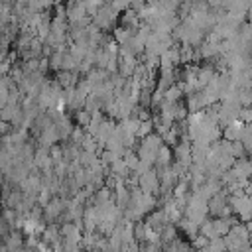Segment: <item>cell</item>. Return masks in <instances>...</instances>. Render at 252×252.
Instances as JSON below:
<instances>
[{
	"mask_svg": "<svg viewBox=\"0 0 252 252\" xmlns=\"http://www.w3.org/2000/svg\"><path fill=\"white\" fill-rule=\"evenodd\" d=\"M161 144H163V138L158 132H150L148 136H144V138H140L136 142L134 150H136V154H138L140 159H144V161H148V163L154 165L156 156H158V150H159Z\"/></svg>",
	"mask_w": 252,
	"mask_h": 252,
	"instance_id": "1",
	"label": "cell"
},
{
	"mask_svg": "<svg viewBox=\"0 0 252 252\" xmlns=\"http://www.w3.org/2000/svg\"><path fill=\"white\" fill-rule=\"evenodd\" d=\"M224 242H226V250H250L252 244L246 222H234L224 234Z\"/></svg>",
	"mask_w": 252,
	"mask_h": 252,
	"instance_id": "2",
	"label": "cell"
},
{
	"mask_svg": "<svg viewBox=\"0 0 252 252\" xmlns=\"http://www.w3.org/2000/svg\"><path fill=\"white\" fill-rule=\"evenodd\" d=\"M207 215H209L207 199H205V197H201L197 191H193V189H191L189 199H187V205H185V209H183V217H187V219L195 220L197 224H201V222L207 219Z\"/></svg>",
	"mask_w": 252,
	"mask_h": 252,
	"instance_id": "3",
	"label": "cell"
},
{
	"mask_svg": "<svg viewBox=\"0 0 252 252\" xmlns=\"http://www.w3.org/2000/svg\"><path fill=\"white\" fill-rule=\"evenodd\" d=\"M61 98H63V89L57 81H45L37 93V104L41 106V110L57 106Z\"/></svg>",
	"mask_w": 252,
	"mask_h": 252,
	"instance_id": "4",
	"label": "cell"
},
{
	"mask_svg": "<svg viewBox=\"0 0 252 252\" xmlns=\"http://www.w3.org/2000/svg\"><path fill=\"white\" fill-rule=\"evenodd\" d=\"M118 16H120V12L106 0L102 6H98V8L94 10V14L91 16V22H93L96 28H100V30H110V28H114Z\"/></svg>",
	"mask_w": 252,
	"mask_h": 252,
	"instance_id": "5",
	"label": "cell"
},
{
	"mask_svg": "<svg viewBox=\"0 0 252 252\" xmlns=\"http://www.w3.org/2000/svg\"><path fill=\"white\" fill-rule=\"evenodd\" d=\"M228 205L232 209V213L240 219V220H250L252 219V199L242 191H236V193H230L228 195Z\"/></svg>",
	"mask_w": 252,
	"mask_h": 252,
	"instance_id": "6",
	"label": "cell"
},
{
	"mask_svg": "<svg viewBox=\"0 0 252 252\" xmlns=\"http://www.w3.org/2000/svg\"><path fill=\"white\" fill-rule=\"evenodd\" d=\"M45 75L41 73V71H26L24 73V77L18 81V89L24 93V94H30V96H37V93H39V89H41V85L45 83V79H43Z\"/></svg>",
	"mask_w": 252,
	"mask_h": 252,
	"instance_id": "7",
	"label": "cell"
},
{
	"mask_svg": "<svg viewBox=\"0 0 252 252\" xmlns=\"http://www.w3.org/2000/svg\"><path fill=\"white\" fill-rule=\"evenodd\" d=\"M173 43H175V41H173L171 33H156V32H152L150 37H148L146 43H144V51L161 55V53H163L169 45H173Z\"/></svg>",
	"mask_w": 252,
	"mask_h": 252,
	"instance_id": "8",
	"label": "cell"
},
{
	"mask_svg": "<svg viewBox=\"0 0 252 252\" xmlns=\"http://www.w3.org/2000/svg\"><path fill=\"white\" fill-rule=\"evenodd\" d=\"M65 205H67V199L65 197H51L47 205H43V220H57L63 217V211H65Z\"/></svg>",
	"mask_w": 252,
	"mask_h": 252,
	"instance_id": "9",
	"label": "cell"
},
{
	"mask_svg": "<svg viewBox=\"0 0 252 252\" xmlns=\"http://www.w3.org/2000/svg\"><path fill=\"white\" fill-rule=\"evenodd\" d=\"M138 187H140L142 191L152 193V195L158 197V193H159V177H158V171L150 167L148 171L140 173V175H138Z\"/></svg>",
	"mask_w": 252,
	"mask_h": 252,
	"instance_id": "10",
	"label": "cell"
},
{
	"mask_svg": "<svg viewBox=\"0 0 252 252\" xmlns=\"http://www.w3.org/2000/svg\"><path fill=\"white\" fill-rule=\"evenodd\" d=\"M230 171L234 173V177L236 179H240V181H248V179H252V158L248 156H242V158H236L234 161H232V165H230Z\"/></svg>",
	"mask_w": 252,
	"mask_h": 252,
	"instance_id": "11",
	"label": "cell"
},
{
	"mask_svg": "<svg viewBox=\"0 0 252 252\" xmlns=\"http://www.w3.org/2000/svg\"><path fill=\"white\" fill-rule=\"evenodd\" d=\"M211 102H209V98H207V94H205V91L203 89H197V91H193V93H189V94H185V106H187V110L189 112H197V110H203L205 106H209Z\"/></svg>",
	"mask_w": 252,
	"mask_h": 252,
	"instance_id": "12",
	"label": "cell"
},
{
	"mask_svg": "<svg viewBox=\"0 0 252 252\" xmlns=\"http://www.w3.org/2000/svg\"><path fill=\"white\" fill-rule=\"evenodd\" d=\"M173 159L183 163L185 167L191 165V140L189 138H181L175 146H173Z\"/></svg>",
	"mask_w": 252,
	"mask_h": 252,
	"instance_id": "13",
	"label": "cell"
},
{
	"mask_svg": "<svg viewBox=\"0 0 252 252\" xmlns=\"http://www.w3.org/2000/svg\"><path fill=\"white\" fill-rule=\"evenodd\" d=\"M177 65H181V51H179V43H173L159 55V67H177Z\"/></svg>",
	"mask_w": 252,
	"mask_h": 252,
	"instance_id": "14",
	"label": "cell"
},
{
	"mask_svg": "<svg viewBox=\"0 0 252 252\" xmlns=\"http://www.w3.org/2000/svg\"><path fill=\"white\" fill-rule=\"evenodd\" d=\"M242 134H244V122L238 120V118L232 120V122H228V124H224V126H220V136H222L224 140H228V142L240 140Z\"/></svg>",
	"mask_w": 252,
	"mask_h": 252,
	"instance_id": "15",
	"label": "cell"
},
{
	"mask_svg": "<svg viewBox=\"0 0 252 252\" xmlns=\"http://www.w3.org/2000/svg\"><path fill=\"white\" fill-rule=\"evenodd\" d=\"M33 165H35L39 171L53 169V159H51V156H49V148L39 146V148L33 150Z\"/></svg>",
	"mask_w": 252,
	"mask_h": 252,
	"instance_id": "16",
	"label": "cell"
},
{
	"mask_svg": "<svg viewBox=\"0 0 252 252\" xmlns=\"http://www.w3.org/2000/svg\"><path fill=\"white\" fill-rule=\"evenodd\" d=\"M159 73H158V79H156V87H159V89H167V87H171L173 83H177V69L175 67H159L158 69Z\"/></svg>",
	"mask_w": 252,
	"mask_h": 252,
	"instance_id": "17",
	"label": "cell"
},
{
	"mask_svg": "<svg viewBox=\"0 0 252 252\" xmlns=\"http://www.w3.org/2000/svg\"><path fill=\"white\" fill-rule=\"evenodd\" d=\"M114 128H116V122H114L112 118H104V120L100 122L98 130H96V134H94V140H96V144H98V148H100V150L104 148L106 140H108V138L112 136Z\"/></svg>",
	"mask_w": 252,
	"mask_h": 252,
	"instance_id": "18",
	"label": "cell"
},
{
	"mask_svg": "<svg viewBox=\"0 0 252 252\" xmlns=\"http://www.w3.org/2000/svg\"><path fill=\"white\" fill-rule=\"evenodd\" d=\"M41 238L49 244V246H53V248H61V232H59V224H53V222H49L47 226H43V230H41Z\"/></svg>",
	"mask_w": 252,
	"mask_h": 252,
	"instance_id": "19",
	"label": "cell"
},
{
	"mask_svg": "<svg viewBox=\"0 0 252 252\" xmlns=\"http://www.w3.org/2000/svg\"><path fill=\"white\" fill-rule=\"evenodd\" d=\"M138 57H132V55H120L118 57V67H116V71L122 75V77H132L134 75V69H136V65H138Z\"/></svg>",
	"mask_w": 252,
	"mask_h": 252,
	"instance_id": "20",
	"label": "cell"
},
{
	"mask_svg": "<svg viewBox=\"0 0 252 252\" xmlns=\"http://www.w3.org/2000/svg\"><path fill=\"white\" fill-rule=\"evenodd\" d=\"M169 220H167V215H165V211H163V207L161 209H154V211H150L148 213V217H146V224L152 228V230H159L163 224H167Z\"/></svg>",
	"mask_w": 252,
	"mask_h": 252,
	"instance_id": "21",
	"label": "cell"
},
{
	"mask_svg": "<svg viewBox=\"0 0 252 252\" xmlns=\"http://www.w3.org/2000/svg\"><path fill=\"white\" fill-rule=\"evenodd\" d=\"M65 10H67V20H69V22H75V20H81V18L89 16V14H87V8H85V2L69 0L67 6H65Z\"/></svg>",
	"mask_w": 252,
	"mask_h": 252,
	"instance_id": "22",
	"label": "cell"
},
{
	"mask_svg": "<svg viewBox=\"0 0 252 252\" xmlns=\"http://www.w3.org/2000/svg\"><path fill=\"white\" fill-rule=\"evenodd\" d=\"M171 161H173V152H171V146L161 144V146H159V150H158V156H156L154 167H156V169H161V167H167Z\"/></svg>",
	"mask_w": 252,
	"mask_h": 252,
	"instance_id": "23",
	"label": "cell"
},
{
	"mask_svg": "<svg viewBox=\"0 0 252 252\" xmlns=\"http://www.w3.org/2000/svg\"><path fill=\"white\" fill-rule=\"evenodd\" d=\"M118 18H120V26H126V28H132V30H136L140 26V16H138V12L134 8L122 10Z\"/></svg>",
	"mask_w": 252,
	"mask_h": 252,
	"instance_id": "24",
	"label": "cell"
},
{
	"mask_svg": "<svg viewBox=\"0 0 252 252\" xmlns=\"http://www.w3.org/2000/svg\"><path fill=\"white\" fill-rule=\"evenodd\" d=\"M55 128H57V134H59V142L63 140H69V136H71V132H73V124H71V120H69V116L67 114H63V116H59L57 120H55Z\"/></svg>",
	"mask_w": 252,
	"mask_h": 252,
	"instance_id": "25",
	"label": "cell"
},
{
	"mask_svg": "<svg viewBox=\"0 0 252 252\" xmlns=\"http://www.w3.org/2000/svg\"><path fill=\"white\" fill-rule=\"evenodd\" d=\"M215 73H217V69L213 65H197V85H199V89H203L215 77Z\"/></svg>",
	"mask_w": 252,
	"mask_h": 252,
	"instance_id": "26",
	"label": "cell"
},
{
	"mask_svg": "<svg viewBox=\"0 0 252 252\" xmlns=\"http://www.w3.org/2000/svg\"><path fill=\"white\" fill-rule=\"evenodd\" d=\"M57 83L61 85V89H71L79 83V73L77 71H57Z\"/></svg>",
	"mask_w": 252,
	"mask_h": 252,
	"instance_id": "27",
	"label": "cell"
},
{
	"mask_svg": "<svg viewBox=\"0 0 252 252\" xmlns=\"http://www.w3.org/2000/svg\"><path fill=\"white\" fill-rule=\"evenodd\" d=\"M177 226L181 228V232L191 240L193 236H197L199 234V224L195 222V220H191V219H187V217H181L179 219V222H177Z\"/></svg>",
	"mask_w": 252,
	"mask_h": 252,
	"instance_id": "28",
	"label": "cell"
},
{
	"mask_svg": "<svg viewBox=\"0 0 252 252\" xmlns=\"http://www.w3.org/2000/svg\"><path fill=\"white\" fill-rule=\"evenodd\" d=\"M134 32L136 30H132V28H126V26H118V28H114V32H112V39L120 45V43H124V41H128L132 35H134Z\"/></svg>",
	"mask_w": 252,
	"mask_h": 252,
	"instance_id": "29",
	"label": "cell"
},
{
	"mask_svg": "<svg viewBox=\"0 0 252 252\" xmlns=\"http://www.w3.org/2000/svg\"><path fill=\"white\" fill-rule=\"evenodd\" d=\"M140 61L146 65V69H148V71L158 73V69H159V55H156V53H148V51H142V59H140Z\"/></svg>",
	"mask_w": 252,
	"mask_h": 252,
	"instance_id": "30",
	"label": "cell"
},
{
	"mask_svg": "<svg viewBox=\"0 0 252 252\" xmlns=\"http://www.w3.org/2000/svg\"><path fill=\"white\" fill-rule=\"evenodd\" d=\"M152 122H154V132H158L159 136H163L169 128H171V120H167V118H163L161 114H156L154 118H152Z\"/></svg>",
	"mask_w": 252,
	"mask_h": 252,
	"instance_id": "31",
	"label": "cell"
},
{
	"mask_svg": "<svg viewBox=\"0 0 252 252\" xmlns=\"http://www.w3.org/2000/svg\"><path fill=\"white\" fill-rule=\"evenodd\" d=\"M4 246H6V250H20V248H24V238L18 232H12V234L4 236Z\"/></svg>",
	"mask_w": 252,
	"mask_h": 252,
	"instance_id": "32",
	"label": "cell"
},
{
	"mask_svg": "<svg viewBox=\"0 0 252 252\" xmlns=\"http://www.w3.org/2000/svg\"><path fill=\"white\" fill-rule=\"evenodd\" d=\"M158 234H159L161 242H169V240H173V238L177 236V226H175L173 222H167V224H163V226L158 230Z\"/></svg>",
	"mask_w": 252,
	"mask_h": 252,
	"instance_id": "33",
	"label": "cell"
},
{
	"mask_svg": "<svg viewBox=\"0 0 252 252\" xmlns=\"http://www.w3.org/2000/svg\"><path fill=\"white\" fill-rule=\"evenodd\" d=\"M181 96H183V91H181L179 83H173L171 87H167V89L163 91V98H165V100L177 102V100H181Z\"/></svg>",
	"mask_w": 252,
	"mask_h": 252,
	"instance_id": "34",
	"label": "cell"
},
{
	"mask_svg": "<svg viewBox=\"0 0 252 252\" xmlns=\"http://www.w3.org/2000/svg\"><path fill=\"white\" fill-rule=\"evenodd\" d=\"M148 232H150V226L146 224V220H136L134 222V238L138 240V242H142V240H146L148 238Z\"/></svg>",
	"mask_w": 252,
	"mask_h": 252,
	"instance_id": "35",
	"label": "cell"
},
{
	"mask_svg": "<svg viewBox=\"0 0 252 252\" xmlns=\"http://www.w3.org/2000/svg\"><path fill=\"white\" fill-rule=\"evenodd\" d=\"M150 132H154V122H152V118L140 120V122H138V128H136V138H144V136H148Z\"/></svg>",
	"mask_w": 252,
	"mask_h": 252,
	"instance_id": "36",
	"label": "cell"
},
{
	"mask_svg": "<svg viewBox=\"0 0 252 252\" xmlns=\"http://www.w3.org/2000/svg\"><path fill=\"white\" fill-rule=\"evenodd\" d=\"M91 112L87 110V108H79V110H75V120H77V126H81V128H87L89 126V122H91Z\"/></svg>",
	"mask_w": 252,
	"mask_h": 252,
	"instance_id": "37",
	"label": "cell"
},
{
	"mask_svg": "<svg viewBox=\"0 0 252 252\" xmlns=\"http://www.w3.org/2000/svg\"><path fill=\"white\" fill-rule=\"evenodd\" d=\"M191 244L189 242H183L179 236H175L173 240H169V242H163V248L165 250H187Z\"/></svg>",
	"mask_w": 252,
	"mask_h": 252,
	"instance_id": "38",
	"label": "cell"
},
{
	"mask_svg": "<svg viewBox=\"0 0 252 252\" xmlns=\"http://www.w3.org/2000/svg\"><path fill=\"white\" fill-rule=\"evenodd\" d=\"M207 250H226V242L224 236H215L207 242Z\"/></svg>",
	"mask_w": 252,
	"mask_h": 252,
	"instance_id": "39",
	"label": "cell"
},
{
	"mask_svg": "<svg viewBox=\"0 0 252 252\" xmlns=\"http://www.w3.org/2000/svg\"><path fill=\"white\" fill-rule=\"evenodd\" d=\"M238 100H240V104H242V106H252V87L242 89V91H240Z\"/></svg>",
	"mask_w": 252,
	"mask_h": 252,
	"instance_id": "40",
	"label": "cell"
},
{
	"mask_svg": "<svg viewBox=\"0 0 252 252\" xmlns=\"http://www.w3.org/2000/svg\"><path fill=\"white\" fill-rule=\"evenodd\" d=\"M207 242H209V238L207 236H203V234H197V236H193L191 238V246L193 248H207Z\"/></svg>",
	"mask_w": 252,
	"mask_h": 252,
	"instance_id": "41",
	"label": "cell"
},
{
	"mask_svg": "<svg viewBox=\"0 0 252 252\" xmlns=\"http://www.w3.org/2000/svg\"><path fill=\"white\" fill-rule=\"evenodd\" d=\"M240 142H242V146H244L246 156H252V134L244 132V134H242V138H240Z\"/></svg>",
	"mask_w": 252,
	"mask_h": 252,
	"instance_id": "42",
	"label": "cell"
},
{
	"mask_svg": "<svg viewBox=\"0 0 252 252\" xmlns=\"http://www.w3.org/2000/svg\"><path fill=\"white\" fill-rule=\"evenodd\" d=\"M238 120H242L244 124L252 120V106H242L240 112H238Z\"/></svg>",
	"mask_w": 252,
	"mask_h": 252,
	"instance_id": "43",
	"label": "cell"
},
{
	"mask_svg": "<svg viewBox=\"0 0 252 252\" xmlns=\"http://www.w3.org/2000/svg\"><path fill=\"white\" fill-rule=\"evenodd\" d=\"M10 228H12V226H10V222L0 215V238L8 236V234H10Z\"/></svg>",
	"mask_w": 252,
	"mask_h": 252,
	"instance_id": "44",
	"label": "cell"
},
{
	"mask_svg": "<svg viewBox=\"0 0 252 252\" xmlns=\"http://www.w3.org/2000/svg\"><path fill=\"white\" fill-rule=\"evenodd\" d=\"M144 6H146V0H130V8H134L136 12L140 8H144Z\"/></svg>",
	"mask_w": 252,
	"mask_h": 252,
	"instance_id": "45",
	"label": "cell"
},
{
	"mask_svg": "<svg viewBox=\"0 0 252 252\" xmlns=\"http://www.w3.org/2000/svg\"><path fill=\"white\" fill-rule=\"evenodd\" d=\"M244 193H246V195H248V197L252 199V179H250V181L246 183V187H244Z\"/></svg>",
	"mask_w": 252,
	"mask_h": 252,
	"instance_id": "46",
	"label": "cell"
},
{
	"mask_svg": "<svg viewBox=\"0 0 252 252\" xmlns=\"http://www.w3.org/2000/svg\"><path fill=\"white\" fill-rule=\"evenodd\" d=\"M2 177H4V173H2V171H0V183H2Z\"/></svg>",
	"mask_w": 252,
	"mask_h": 252,
	"instance_id": "47",
	"label": "cell"
}]
</instances>
